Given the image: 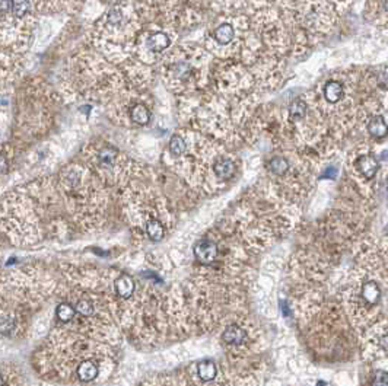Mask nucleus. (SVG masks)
I'll return each instance as SVG.
<instances>
[{
  "label": "nucleus",
  "instance_id": "f257e3e1",
  "mask_svg": "<svg viewBox=\"0 0 388 386\" xmlns=\"http://www.w3.org/2000/svg\"><path fill=\"white\" fill-rule=\"evenodd\" d=\"M193 254L199 264L205 267H213L219 261L221 246L212 238H202L194 243Z\"/></svg>",
  "mask_w": 388,
  "mask_h": 386
},
{
  "label": "nucleus",
  "instance_id": "f03ea898",
  "mask_svg": "<svg viewBox=\"0 0 388 386\" xmlns=\"http://www.w3.org/2000/svg\"><path fill=\"white\" fill-rule=\"evenodd\" d=\"M222 341L229 345L231 348H241L248 342V332L244 330V327H241L239 324L232 322L231 325H228L221 335Z\"/></svg>",
  "mask_w": 388,
  "mask_h": 386
},
{
  "label": "nucleus",
  "instance_id": "7ed1b4c3",
  "mask_svg": "<svg viewBox=\"0 0 388 386\" xmlns=\"http://www.w3.org/2000/svg\"><path fill=\"white\" fill-rule=\"evenodd\" d=\"M101 375V363L95 359L82 360L76 367V376L80 382H92Z\"/></svg>",
  "mask_w": 388,
  "mask_h": 386
},
{
  "label": "nucleus",
  "instance_id": "20e7f679",
  "mask_svg": "<svg viewBox=\"0 0 388 386\" xmlns=\"http://www.w3.org/2000/svg\"><path fill=\"white\" fill-rule=\"evenodd\" d=\"M136 290L137 287H136L134 280L127 274H121L114 281V291L117 293L120 299H130L136 293Z\"/></svg>",
  "mask_w": 388,
  "mask_h": 386
},
{
  "label": "nucleus",
  "instance_id": "39448f33",
  "mask_svg": "<svg viewBox=\"0 0 388 386\" xmlns=\"http://www.w3.org/2000/svg\"><path fill=\"white\" fill-rule=\"evenodd\" d=\"M359 172L366 178V179H372L378 170V161L372 156V155H365L361 156L356 162Z\"/></svg>",
  "mask_w": 388,
  "mask_h": 386
},
{
  "label": "nucleus",
  "instance_id": "423d86ee",
  "mask_svg": "<svg viewBox=\"0 0 388 386\" xmlns=\"http://www.w3.org/2000/svg\"><path fill=\"white\" fill-rule=\"evenodd\" d=\"M197 378L203 382H212L219 375V369L213 362H202L196 366Z\"/></svg>",
  "mask_w": 388,
  "mask_h": 386
},
{
  "label": "nucleus",
  "instance_id": "0eeeda50",
  "mask_svg": "<svg viewBox=\"0 0 388 386\" xmlns=\"http://www.w3.org/2000/svg\"><path fill=\"white\" fill-rule=\"evenodd\" d=\"M213 172L222 181H228L235 173V164L231 159H219L213 164Z\"/></svg>",
  "mask_w": 388,
  "mask_h": 386
},
{
  "label": "nucleus",
  "instance_id": "6e6552de",
  "mask_svg": "<svg viewBox=\"0 0 388 386\" xmlns=\"http://www.w3.org/2000/svg\"><path fill=\"white\" fill-rule=\"evenodd\" d=\"M362 297L369 306L377 305L380 302V297H381V290H380L378 284L375 281L365 283L363 287H362Z\"/></svg>",
  "mask_w": 388,
  "mask_h": 386
},
{
  "label": "nucleus",
  "instance_id": "1a4fd4ad",
  "mask_svg": "<svg viewBox=\"0 0 388 386\" xmlns=\"http://www.w3.org/2000/svg\"><path fill=\"white\" fill-rule=\"evenodd\" d=\"M78 316V312H76V308L73 303L70 302H63L57 306L55 309V318L63 322V324H69L72 322L75 318Z\"/></svg>",
  "mask_w": 388,
  "mask_h": 386
},
{
  "label": "nucleus",
  "instance_id": "9d476101",
  "mask_svg": "<svg viewBox=\"0 0 388 386\" xmlns=\"http://www.w3.org/2000/svg\"><path fill=\"white\" fill-rule=\"evenodd\" d=\"M368 131H369V134H371L372 137H375V139H384L388 133L387 122L384 121L383 117L377 115V117H374V118L369 121V124H368Z\"/></svg>",
  "mask_w": 388,
  "mask_h": 386
},
{
  "label": "nucleus",
  "instance_id": "9b49d317",
  "mask_svg": "<svg viewBox=\"0 0 388 386\" xmlns=\"http://www.w3.org/2000/svg\"><path fill=\"white\" fill-rule=\"evenodd\" d=\"M145 232L149 236V239H152V241H161L165 236V227H164L162 221L154 219V217L145 223Z\"/></svg>",
  "mask_w": 388,
  "mask_h": 386
},
{
  "label": "nucleus",
  "instance_id": "f8f14e48",
  "mask_svg": "<svg viewBox=\"0 0 388 386\" xmlns=\"http://www.w3.org/2000/svg\"><path fill=\"white\" fill-rule=\"evenodd\" d=\"M324 96L332 104L338 102L341 99V96H343V85L340 82H336V80L329 82L324 86Z\"/></svg>",
  "mask_w": 388,
  "mask_h": 386
},
{
  "label": "nucleus",
  "instance_id": "ddd939ff",
  "mask_svg": "<svg viewBox=\"0 0 388 386\" xmlns=\"http://www.w3.org/2000/svg\"><path fill=\"white\" fill-rule=\"evenodd\" d=\"M130 117H131L134 124L146 125L149 122V120H151V112L143 104H136L130 111Z\"/></svg>",
  "mask_w": 388,
  "mask_h": 386
},
{
  "label": "nucleus",
  "instance_id": "4468645a",
  "mask_svg": "<svg viewBox=\"0 0 388 386\" xmlns=\"http://www.w3.org/2000/svg\"><path fill=\"white\" fill-rule=\"evenodd\" d=\"M169 37L166 35V34H164V32H156V34H152L151 37H149V48L152 50V51H156V53H159V51H162V50H165L166 47L169 46Z\"/></svg>",
  "mask_w": 388,
  "mask_h": 386
},
{
  "label": "nucleus",
  "instance_id": "2eb2a0df",
  "mask_svg": "<svg viewBox=\"0 0 388 386\" xmlns=\"http://www.w3.org/2000/svg\"><path fill=\"white\" fill-rule=\"evenodd\" d=\"M213 37L222 46L229 44L232 41V38H233V28H232V25L231 24H223L221 26H218L215 34H213Z\"/></svg>",
  "mask_w": 388,
  "mask_h": 386
},
{
  "label": "nucleus",
  "instance_id": "dca6fc26",
  "mask_svg": "<svg viewBox=\"0 0 388 386\" xmlns=\"http://www.w3.org/2000/svg\"><path fill=\"white\" fill-rule=\"evenodd\" d=\"M269 169L275 173V175H285L289 170V162L282 158V156H275L270 162H269Z\"/></svg>",
  "mask_w": 388,
  "mask_h": 386
},
{
  "label": "nucleus",
  "instance_id": "f3484780",
  "mask_svg": "<svg viewBox=\"0 0 388 386\" xmlns=\"http://www.w3.org/2000/svg\"><path fill=\"white\" fill-rule=\"evenodd\" d=\"M289 114L293 120H301L307 115V105L302 101H293L289 107Z\"/></svg>",
  "mask_w": 388,
  "mask_h": 386
},
{
  "label": "nucleus",
  "instance_id": "a211bd4d",
  "mask_svg": "<svg viewBox=\"0 0 388 386\" xmlns=\"http://www.w3.org/2000/svg\"><path fill=\"white\" fill-rule=\"evenodd\" d=\"M169 150L172 155L178 156V155H182L185 152V142L180 137V136H174L171 140H169Z\"/></svg>",
  "mask_w": 388,
  "mask_h": 386
},
{
  "label": "nucleus",
  "instance_id": "6ab92c4d",
  "mask_svg": "<svg viewBox=\"0 0 388 386\" xmlns=\"http://www.w3.org/2000/svg\"><path fill=\"white\" fill-rule=\"evenodd\" d=\"M29 9V3L28 0H12V12L15 16L22 18Z\"/></svg>",
  "mask_w": 388,
  "mask_h": 386
},
{
  "label": "nucleus",
  "instance_id": "aec40b11",
  "mask_svg": "<svg viewBox=\"0 0 388 386\" xmlns=\"http://www.w3.org/2000/svg\"><path fill=\"white\" fill-rule=\"evenodd\" d=\"M115 150L114 149H111V147H105V149H103V150H100V153H98V159H100V162L101 164H105V165H112L114 164V161H115Z\"/></svg>",
  "mask_w": 388,
  "mask_h": 386
},
{
  "label": "nucleus",
  "instance_id": "412c9836",
  "mask_svg": "<svg viewBox=\"0 0 388 386\" xmlns=\"http://www.w3.org/2000/svg\"><path fill=\"white\" fill-rule=\"evenodd\" d=\"M121 19H123V13L118 9L110 10V13L107 16V21H108V24H111V25H118L121 22Z\"/></svg>",
  "mask_w": 388,
  "mask_h": 386
},
{
  "label": "nucleus",
  "instance_id": "4be33fe9",
  "mask_svg": "<svg viewBox=\"0 0 388 386\" xmlns=\"http://www.w3.org/2000/svg\"><path fill=\"white\" fill-rule=\"evenodd\" d=\"M372 386H388V373L386 372H378L374 378Z\"/></svg>",
  "mask_w": 388,
  "mask_h": 386
},
{
  "label": "nucleus",
  "instance_id": "5701e85b",
  "mask_svg": "<svg viewBox=\"0 0 388 386\" xmlns=\"http://www.w3.org/2000/svg\"><path fill=\"white\" fill-rule=\"evenodd\" d=\"M10 10V0H1V12Z\"/></svg>",
  "mask_w": 388,
  "mask_h": 386
},
{
  "label": "nucleus",
  "instance_id": "b1692460",
  "mask_svg": "<svg viewBox=\"0 0 388 386\" xmlns=\"http://www.w3.org/2000/svg\"><path fill=\"white\" fill-rule=\"evenodd\" d=\"M380 344H381V347L386 350L388 353V335H384L383 338H381V341H380Z\"/></svg>",
  "mask_w": 388,
  "mask_h": 386
},
{
  "label": "nucleus",
  "instance_id": "393cba45",
  "mask_svg": "<svg viewBox=\"0 0 388 386\" xmlns=\"http://www.w3.org/2000/svg\"><path fill=\"white\" fill-rule=\"evenodd\" d=\"M386 9H387V10H388V1H387V3H386Z\"/></svg>",
  "mask_w": 388,
  "mask_h": 386
}]
</instances>
